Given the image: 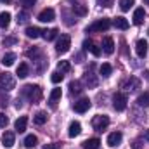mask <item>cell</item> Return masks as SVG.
<instances>
[{
	"label": "cell",
	"mask_w": 149,
	"mask_h": 149,
	"mask_svg": "<svg viewBox=\"0 0 149 149\" xmlns=\"http://www.w3.org/2000/svg\"><path fill=\"white\" fill-rule=\"evenodd\" d=\"M97 2H99L102 7H111L113 5V0H97Z\"/></svg>",
	"instance_id": "40"
},
{
	"label": "cell",
	"mask_w": 149,
	"mask_h": 149,
	"mask_svg": "<svg viewBox=\"0 0 149 149\" xmlns=\"http://www.w3.org/2000/svg\"><path fill=\"white\" fill-rule=\"evenodd\" d=\"M37 144H38V139L35 137V135H28V137L24 139V148L31 149V148H35Z\"/></svg>",
	"instance_id": "29"
},
{
	"label": "cell",
	"mask_w": 149,
	"mask_h": 149,
	"mask_svg": "<svg viewBox=\"0 0 149 149\" xmlns=\"http://www.w3.org/2000/svg\"><path fill=\"white\" fill-rule=\"evenodd\" d=\"M83 49L88 50V52H92V56H95V57L101 56V49H99L92 40H85V42H83Z\"/></svg>",
	"instance_id": "14"
},
{
	"label": "cell",
	"mask_w": 149,
	"mask_h": 149,
	"mask_svg": "<svg viewBox=\"0 0 149 149\" xmlns=\"http://www.w3.org/2000/svg\"><path fill=\"white\" fill-rule=\"evenodd\" d=\"M14 61H16V54H14V52H7V54L2 57V64H3V66H7V68H9V66H12V64H14Z\"/></svg>",
	"instance_id": "22"
},
{
	"label": "cell",
	"mask_w": 149,
	"mask_h": 149,
	"mask_svg": "<svg viewBox=\"0 0 149 149\" xmlns=\"http://www.w3.org/2000/svg\"><path fill=\"white\" fill-rule=\"evenodd\" d=\"M70 47H71V37H70V35H61V38H59L57 43H56L57 54H66V52L70 50Z\"/></svg>",
	"instance_id": "6"
},
{
	"label": "cell",
	"mask_w": 149,
	"mask_h": 149,
	"mask_svg": "<svg viewBox=\"0 0 149 149\" xmlns=\"http://www.w3.org/2000/svg\"><path fill=\"white\" fill-rule=\"evenodd\" d=\"M108 127H109V116H106V114H97V116L92 118V128H94L95 132H102V130H106Z\"/></svg>",
	"instance_id": "2"
},
{
	"label": "cell",
	"mask_w": 149,
	"mask_h": 149,
	"mask_svg": "<svg viewBox=\"0 0 149 149\" xmlns=\"http://www.w3.org/2000/svg\"><path fill=\"white\" fill-rule=\"evenodd\" d=\"M50 80H52V83H61V81H63V73L54 71V73H52V76H50Z\"/></svg>",
	"instance_id": "37"
},
{
	"label": "cell",
	"mask_w": 149,
	"mask_h": 149,
	"mask_svg": "<svg viewBox=\"0 0 149 149\" xmlns=\"http://www.w3.org/2000/svg\"><path fill=\"white\" fill-rule=\"evenodd\" d=\"M109 26H111V21H109V19H106V17H102V19H97L95 23H92V24L87 28V33L106 31V30H109Z\"/></svg>",
	"instance_id": "3"
},
{
	"label": "cell",
	"mask_w": 149,
	"mask_h": 149,
	"mask_svg": "<svg viewBox=\"0 0 149 149\" xmlns=\"http://www.w3.org/2000/svg\"><path fill=\"white\" fill-rule=\"evenodd\" d=\"M127 102H128L127 94H123V92H116V94L113 95V108H114L116 111H123V109L127 108Z\"/></svg>",
	"instance_id": "5"
},
{
	"label": "cell",
	"mask_w": 149,
	"mask_h": 149,
	"mask_svg": "<svg viewBox=\"0 0 149 149\" xmlns=\"http://www.w3.org/2000/svg\"><path fill=\"white\" fill-rule=\"evenodd\" d=\"M2 43H3V47H10V45H16L17 43V38L16 37H5L2 40Z\"/></svg>",
	"instance_id": "36"
},
{
	"label": "cell",
	"mask_w": 149,
	"mask_h": 149,
	"mask_svg": "<svg viewBox=\"0 0 149 149\" xmlns=\"http://www.w3.org/2000/svg\"><path fill=\"white\" fill-rule=\"evenodd\" d=\"M0 2H3V3H9V2H10V0H0Z\"/></svg>",
	"instance_id": "42"
},
{
	"label": "cell",
	"mask_w": 149,
	"mask_h": 149,
	"mask_svg": "<svg viewBox=\"0 0 149 149\" xmlns=\"http://www.w3.org/2000/svg\"><path fill=\"white\" fill-rule=\"evenodd\" d=\"M73 12L76 16H85V14H87V5H83V3L73 5Z\"/></svg>",
	"instance_id": "33"
},
{
	"label": "cell",
	"mask_w": 149,
	"mask_h": 149,
	"mask_svg": "<svg viewBox=\"0 0 149 149\" xmlns=\"http://www.w3.org/2000/svg\"><path fill=\"white\" fill-rule=\"evenodd\" d=\"M30 74V66L26 64V63H21L19 66H17V76L19 78H26Z\"/></svg>",
	"instance_id": "24"
},
{
	"label": "cell",
	"mask_w": 149,
	"mask_h": 149,
	"mask_svg": "<svg viewBox=\"0 0 149 149\" xmlns=\"http://www.w3.org/2000/svg\"><path fill=\"white\" fill-rule=\"evenodd\" d=\"M134 3H135V0H120V9L123 12H127V10H130L134 7Z\"/></svg>",
	"instance_id": "31"
},
{
	"label": "cell",
	"mask_w": 149,
	"mask_h": 149,
	"mask_svg": "<svg viewBox=\"0 0 149 149\" xmlns=\"http://www.w3.org/2000/svg\"><path fill=\"white\" fill-rule=\"evenodd\" d=\"M42 37L45 38L47 42H50V40H54V38L57 37V30H56V28H52V30H45V31L42 33Z\"/></svg>",
	"instance_id": "32"
},
{
	"label": "cell",
	"mask_w": 149,
	"mask_h": 149,
	"mask_svg": "<svg viewBox=\"0 0 149 149\" xmlns=\"http://www.w3.org/2000/svg\"><path fill=\"white\" fill-rule=\"evenodd\" d=\"M144 2H146V3H149V0H144Z\"/></svg>",
	"instance_id": "44"
},
{
	"label": "cell",
	"mask_w": 149,
	"mask_h": 149,
	"mask_svg": "<svg viewBox=\"0 0 149 149\" xmlns=\"http://www.w3.org/2000/svg\"><path fill=\"white\" fill-rule=\"evenodd\" d=\"M42 33H43V31H42L40 28H37V26H30V28H26V37L28 38H38Z\"/></svg>",
	"instance_id": "23"
},
{
	"label": "cell",
	"mask_w": 149,
	"mask_h": 149,
	"mask_svg": "<svg viewBox=\"0 0 149 149\" xmlns=\"http://www.w3.org/2000/svg\"><path fill=\"white\" fill-rule=\"evenodd\" d=\"M73 109L76 113H87L88 109H90V99H88V97H81V99H78V101L73 104Z\"/></svg>",
	"instance_id": "7"
},
{
	"label": "cell",
	"mask_w": 149,
	"mask_h": 149,
	"mask_svg": "<svg viewBox=\"0 0 149 149\" xmlns=\"http://www.w3.org/2000/svg\"><path fill=\"white\" fill-rule=\"evenodd\" d=\"M14 142H16V135H14V132L5 130L3 135H2V146H3V148H12Z\"/></svg>",
	"instance_id": "10"
},
{
	"label": "cell",
	"mask_w": 149,
	"mask_h": 149,
	"mask_svg": "<svg viewBox=\"0 0 149 149\" xmlns=\"http://www.w3.org/2000/svg\"><path fill=\"white\" fill-rule=\"evenodd\" d=\"M102 52L108 54V56H111L113 52H114V40H113L111 37L102 38Z\"/></svg>",
	"instance_id": "12"
},
{
	"label": "cell",
	"mask_w": 149,
	"mask_h": 149,
	"mask_svg": "<svg viewBox=\"0 0 149 149\" xmlns=\"http://www.w3.org/2000/svg\"><path fill=\"white\" fill-rule=\"evenodd\" d=\"M43 149H59V144H57V142H56V144H47Z\"/></svg>",
	"instance_id": "41"
},
{
	"label": "cell",
	"mask_w": 149,
	"mask_h": 149,
	"mask_svg": "<svg viewBox=\"0 0 149 149\" xmlns=\"http://www.w3.org/2000/svg\"><path fill=\"white\" fill-rule=\"evenodd\" d=\"M121 141H123L121 132H113V134L108 135V146H109V148H116V146H120Z\"/></svg>",
	"instance_id": "11"
},
{
	"label": "cell",
	"mask_w": 149,
	"mask_h": 149,
	"mask_svg": "<svg viewBox=\"0 0 149 149\" xmlns=\"http://www.w3.org/2000/svg\"><path fill=\"white\" fill-rule=\"evenodd\" d=\"M99 73L102 74V76H109L113 73V66L109 63H104V64H101V68H99Z\"/></svg>",
	"instance_id": "28"
},
{
	"label": "cell",
	"mask_w": 149,
	"mask_h": 149,
	"mask_svg": "<svg viewBox=\"0 0 149 149\" xmlns=\"http://www.w3.org/2000/svg\"><path fill=\"white\" fill-rule=\"evenodd\" d=\"M80 132H81V125H80L78 121H71L70 130H68V135H70V137H78Z\"/></svg>",
	"instance_id": "19"
},
{
	"label": "cell",
	"mask_w": 149,
	"mask_h": 149,
	"mask_svg": "<svg viewBox=\"0 0 149 149\" xmlns=\"http://www.w3.org/2000/svg\"><path fill=\"white\" fill-rule=\"evenodd\" d=\"M137 106H141V108H148L149 106V92H144L142 95H139V99H137Z\"/></svg>",
	"instance_id": "27"
},
{
	"label": "cell",
	"mask_w": 149,
	"mask_h": 149,
	"mask_svg": "<svg viewBox=\"0 0 149 149\" xmlns=\"http://www.w3.org/2000/svg\"><path fill=\"white\" fill-rule=\"evenodd\" d=\"M148 35H149V30H148Z\"/></svg>",
	"instance_id": "45"
},
{
	"label": "cell",
	"mask_w": 149,
	"mask_h": 149,
	"mask_svg": "<svg viewBox=\"0 0 149 149\" xmlns=\"http://www.w3.org/2000/svg\"><path fill=\"white\" fill-rule=\"evenodd\" d=\"M7 123H9V118H7L3 113H0V127H3V128H5V127H7Z\"/></svg>",
	"instance_id": "38"
},
{
	"label": "cell",
	"mask_w": 149,
	"mask_h": 149,
	"mask_svg": "<svg viewBox=\"0 0 149 149\" xmlns=\"http://www.w3.org/2000/svg\"><path fill=\"white\" fill-rule=\"evenodd\" d=\"M19 2H21V5H23V7H31V5H35V2H37V0H19Z\"/></svg>",
	"instance_id": "39"
},
{
	"label": "cell",
	"mask_w": 149,
	"mask_h": 149,
	"mask_svg": "<svg viewBox=\"0 0 149 149\" xmlns=\"http://www.w3.org/2000/svg\"><path fill=\"white\" fill-rule=\"evenodd\" d=\"M54 17H56V12H54V9H43L40 14H38V21L40 23H50V21H54Z\"/></svg>",
	"instance_id": "9"
},
{
	"label": "cell",
	"mask_w": 149,
	"mask_h": 149,
	"mask_svg": "<svg viewBox=\"0 0 149 149\" xmlns=\"http://www.w3.org/2000/svg\"><path fill=\"white\" fill-rule=\"evenodd\" d=\"M47 118H49V116H47V113L45 111H38L37 114L33 116V121H35L37 125H43V123L47 121Z\"/></svg>",
	"instance_id": "25"
},
{
	"label": "cell",
	"mask_w": 149,
	"mask_h": 149,
	"mask_svg": "<svg viewBox=\"0 0 149 149\" xmlns=\"http://www.w3.org/2000/svg\"><path fill=\"white\" fill-rule=\"evenodd\" d=\"M61 95H63L61 88H54V90L50 92V97H49V104H50V108H52V109H56V108H57V101L61 99Z\"/></svg>",
	"instance_id": "15"
},
{
	"label": "cell",
	"mask_w": 149,
	"mask_h": 149,
	"mask_svg": "<svg viewBox=\"0 0 149 149\" xmlns=\"http://www.w3.org/2000/svg\"><path fill=\"white\" fill-rule=\"evenodd\" d=\"M135 52H137V56L142 59V57H146L148 56V42L146 40H137V43H135Z\"/></svg>",
	"instance_id": "13"
},
{
	"label": "cell",
	"mask_w": 149,
	"mask_h": 149,
	"mask_svg": "<svg viewBox=\"0 0 149 149\" xmlns=\"http://www.w3.org/2000/svg\"><path fill=\"white\" fill-rule=\"evenodd\" d=\"M14 87H16V78H14L12 74L7 73V71L0 74V88H2V90H7V92H9V90H12Z\"/></svg>",
	"instance_id": "4"
},
{
	"label": "cell",
	"mask_w": 149,
	"mask_h": 149,
	"mask_svg": "<svg viewBox=\"0 0 149 149\" xmlns=\"http://www.w3.org/2000/svg\"><path fill=\"white\" fill-rule=\"evenodd\" d=\"M28 19H30V14H28L26 10H21V12H17V23H19V24H24V23H28Z\"/></svg>",
	"instance_id": "35"
},
{
	"label": "cell",
	"mask_w": 149,
	"mask_h": 149,
	"mask_svg": "<svg viewBox=\"0 0 149 149\" xmlns=\"http://www.w3.org/2000/svg\"><path fill=\"white\" fill-rule=\"evenodd\" d=\"M83 81L87 87H97V78L94 74V64L90 66V70H87L85 74H83Z\"/></svg>",
	"instance_id": "8"
},
{
	"label": "cell",
	"mask_w": 149,
	"mask_h": 149,
	"mask_svg": "<svg viewBox=\"0 0 149 149\" xmlns=\"http://www.w3.org/2000/svg\"><path fill=\"white\" fill-rule=\"evenodd\" d=\"M10 24V14L9 12H0V28H7Z\"/></svg>",
	"instance_id": "26"
},
{
	"label": "cell",
	"mask_w": 149,
	"mask_h": 149,
	"mask_svg": "<svg viewBox=\"0 0 149 149\" xmlns=\"http://www.w3.org/2000/svg\"><path fill=\"white\" fill-rule=\"evenodd\" d=\"M26 125H28V116H19L17 120H16V123H14V128H16V132H24L26 130Z\"/></svg>",
	"instance_id": "18"
},
{
	"label": "cell",
	"mask_w": 149,
	"mask_h": 149,
	"mask_svg": "<svg viewBox=\"0 0 149 149\" xmlns=\"http://www.w3.org/2000/svg\"><path fill=\"white\" fill-rule=\"evenodd\" d=\"M146 137H148V141H149V132H148V134H146Z\"/></svg>",
	"instance_id": "43"
},
{
	"label": "cell",
	"mask_w": 149,
	"mask_h": 149,
	"mask_svg": "<svg viewBox=\"0 0 149 149\" xmlns=\"http://www.w3.org/2000/svg\"><path fill=\"white\" fill-rule=\"evenodd\" d=\"M81 90H83V88H81V83H80V81L74 80V81L70 83V92H71V94H80Z\"/></svg>",
	"instance_id": "34"
},
{
	"label": "cell",
	"mask_w": 149,
	"mask_h": 149,
	"mask_svg": "<svg viewBox=\"0 0 149 149\" xmlns=\"http://www.w3.org/2000/svg\"><path fill=\"white\" fill-rule=\"evenodd\" d=\"M81 146H83V149H99V146H101V141H99L97 137H94V139H87Z\"/></svg>",
	"instance_id": "20"
},
{
	"label": "cell",
	"mask_w": 149,
	"mask_h": 149,
	"mask_svg": "<svg viewBox=\"0 0 149 149\" xmlns=\"http://www.w3.org/2000/svg\"><path fill=\"white\" fill-rule=\"evenodd\" d=\"M113 24H114L118 30H127V28H128V21H127L123 16H120V17H114Z\"/></svg>",
	"instance_id": "21"
},
{
	"label": "cell",
	"mask_w": 149,
	"mask_h": 149,
	"mask_svg": "<svg viewBox=\"0 0 149 149\" xmlns=\"http://www.w3.org/2000/svg\"><path fill=\"white\" fill-rule=\"evenodd\" d=\"M70 70H71V64L68 61H59L57 63V71L59 73H68Z\"/></svg>",
	"instance_id": "30"
},
{
	"label": "cell",
	"mask_w": 149,
	"mask_h": 149,
	"mask_svg": "<svg viewBox=\"0 0 149 149\" xmlns=\"http://www.w3.org/2000/svg\"><path fill=\"white\" fill-rule=\"evenodd\" d=\"M144 17H146V10H144V7H139V9H135V12H134V24H142L144 23Z\"/></svg>",
	"instance_id": "17"
},
{
	"label": "cell",
	"mask_w": 149,
	"mask_h": 149,
	"mask_svg": "<svg viewBox=\"0 0 149 149\" xmlns=\"http://www.w3.org/2000/svg\"><path fill=\"white\" fill-rule=\"evenodd\" d=\"M21 94H23L24 97H28V101L33 102V104L42 99V88H40L38 85H24Z\"/></svg>",
	"instance_id": "1"
},
{
	"label": "cell",
	"mask_w": 149,
	"mask_h": 149,
	"mask_svg": "<svg viewBox=\"0 0 149 149\" xmlns=\"http://www.w3.org/2000/svg\"><path fill=\"white\" fill-rule=\"evenodd\" d=\"M121 87H125L127 90H137V88H141V81H139L137 78L130 76L127 81H123V83H121Z\"/></svg>",
	"instance_id": "16"
}]
</instances>
